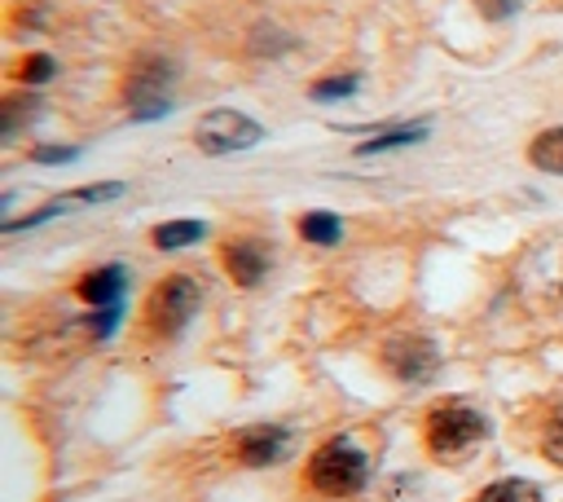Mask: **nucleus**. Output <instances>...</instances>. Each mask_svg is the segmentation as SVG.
<instances>
[{"mask_svg": "<svg viewBox=\"0 0 563 502\" xmlns=\"http://www.w3.org/2000/svg\"><path fill=\"white\" fill-rule=\"evenodd\" d=\"M303 484H308L312 493L330 498V502L356 498V493L369 484V454H365L361 445H352L347 436H334V440H325V445L308 458Z\"/></svg>", "mask_w": 563, "mask_h": 502, "instance_id": "f257e3e1", "label": "nucleus"}, {"mask_svg": "<svg viewBox=\"0 0 563 502\" xmlns=\"http://www.w3.org/2000/svg\"><path fill=\"white\" fill-rule=\"evenodd\" d=\"M484 436H488V418L475 405H466V401H440L422 418V440H427V454L435 462L471 454Z\"/></svg>", "mask_w": 563, "mask_h": 502, "instance_id": "f03ea898", "label": "nucleus"}, {"mask_svg": "<svg viewBox=\"0 0 563 502\" xmlns=\"http://www.w3.org/2000/svg\"><path fill=\"white\" fill-rule=\"evenodd\" d=\"M198 304H202V286H198L189 273H167V277H158V282L150 286L141 317H145L150 335L172 339V335H180V330L194 321Z\"/></svg>", "mask_w": 563, "mask_h": 502, "instance_id": "7ed1b4c3", "label": "nucleus"}, {"mask_svg": "<svg viewBox=\"0 0 563 502\" xmlns=\"http://www.w3.org/2000/svg\"><path fill=\"white\" fill-rule=\"evenodd\" d=\"M172 84H176V66L163 53H141L123 79L132 119H163L172 110Z\"/></svg>", "mask_w": 563, "mask_h": 502, "instance_id": "20e7f679", "label": "nucleus"}, {"mask_svg": "<svg viewBox=\"0 0 563 502\" xmlns=\"http://www.w3.org/2000/svg\"><path fill=\"white\" fill-rule=\"evenodd\" d=\"M194 141H198V150H207V154H238V150L260 145V141H264V128H260L255 119H246V114L220 106V110H211V114L198 119Z\"/></svg>", "mask_w": 563, "mask_h": 502, "instance_id": "39448f33", "label": "nucleus"}, {"mask_svg": "<svg viewBox=\"0 0 563 502\" xmlns=\"http://www.w3.org/2000/svg\"><path fill=\"white\" fill-rule=\"evenodd\" d=\"M383 365L400 379V383H431L440 370V352L431 339L422 335H391L383 343Z\"/></svg>", "mask_w": 563, "mask_h": 502, "instance_id": "423d86ee", "label": "nucleus"}, {"mask_svg": "<svg viewBox=\"0 0 563 502\" xmlns=\"http://www.w3.org/2000/svg\"><path fill=\"white\" fill-rule=\"evenodd\" d=\"M220 260H224V273L238 286H260L268 277V247L260 238H233V242H224Z\"/></svg>", "mask_w": 563, "mask_h": 502, "instance_id": "0eeeda50", "label": "nucleus"}, {"mask_svg": "<svg viewBox=\"0 0 563 502\" xmlns=\"http://www.w3.org/2000/svg\"><path fill=\"white\" fill-rule=\"evenodd\" d=\"M290 445V427H277V423H255L238 436V458L246 467H273Z\"/></svg>", "mask_w": 563, "mask_h": 502, "instance_id": "6e6552de", "label": "nucleus"}, {"mask_svg": "<svg viewBox=\"0 0 563 502\" xmlns=\"http://www.w3.org/2000/svg\"><path fill=\"white\" fill-rule=\"evenodd\" d=\"M123 291H128V273H123V264L88 269V273H79V282H75V295H79L84 304H92V308H110V304H119Z\"/></svg>", "mask_w": 563, "mask_h": 502, "instance_id": "1a4fd4ad", "label": "nucleus"}, {"mask_svg": "<svg viewBox=\"0 0 563 502\" xmlns=\"http://www.w3.org/2000/svg\"><path fill=\"white\" fill-rule=\"evenodd\" d=\"M528 163L550 172V176H563V128H545L528 141Z\"/></svg>", "mask_w": 563, "mask_h": 502, "instance_id": "9d476101", "label": "nucleus"}, {"mask_svg": "<svg viewBox=\"0 0 563 502\" xmlns=\"http://www.w3.org/2000/svg\"><path fill=\"white\" fill-rule=\"evenodd\" d=\"M154 247L158 251H180V247H194L207 238V225L202 220H167V225H154Z\"/></svg>", "mask_w": 563, "mask_h": 502, "instance_id": "9b49d317", "label": "nucleus"}, {"mask_svg": "<svg viewBox=\"0 0 563 502\" xmlns=\"http://www.w3.org/2000/svg\"><path fill=\"white\" fill-rule=\"evenodd\" d=\"M299 238L312 247H334L343 238V220L334 211H303L299 216Z\"/></svg>", "mask_w": 563, "mask_h": 502, "instance_id": "f8f14e48", "label": "nucleus"}, {"mask_svg": "<svg viewBox=\"0 0 563 502\" xmlns=\"http://www.w3.org/2000/svg\"><path fill=\"white\" fill-rule=\"evenodd\" d=\"M475 502H541V489L532 480H519V476H506V480H493L475 493Z\"/></svg>", "mask_w": 563, "mask_h": 502, "instance_id": "ddd939ff", "label": "nucleus"}, {"mask_svg": "<svg viewBox=\"0 0 563 502\" xmlns=\"http://www.w3.org/2000/svg\"><path fill=\"white\" fill-rule=\"evenodd\" d=\"M427 137V123H405V128H387L378 137H369L365 145H356V154H383V150H400V145H418Z\"/></svg>", "mask_w": 563, "mask_h": 502, "instance_id": "4468645a", "label": "nucleus"}, {"mask_svg": "<svg viewBox=\"0 0 563 502\" xmlns=\"http://www.w3.org/2000/svg\"><path fill=\"white\" fill-rule=\"evenodd\" d=\"M53 70H57V62H53L48 53H26V57L13 66V79H18V84H48Z\"/></svg>", "mask_w": 563, "mask_h": 502, "instance_id": "2eb2a0df", "label": "nucleus"}, {"mask_svg": "<svg viewBox=\"0 0 563 502\" xmlns=\"http://www.w3.org/2000/svg\"><path fill=\"white\" fill-rule=\"evenodd\" d=\"M361 88V79L352 75V70H343V75H330V79H317L312 88H308V97L312 101H339V97H352Z\"/></svg>", "mask_w": 563, "mask_h": 502, "instance_id": "dca6fc26", "label": "nucleus"}, {"mask_svg": "<svg viewBox=\"0 0 563 502\" xmlns=\"http://www.w3.org/2000/svg\"><path fill=\"white\" fill-rule=\"evenodd\" d=\"M541 454L554 462V467H563V405L545 418V427H541Z\"/></svg>", "mask_w": 563, "mask_h": 502, "instance_id": "f3484780", "label": "nucleus"}, {"mask_svg": "<svg viewBox=\"0 0 563 502\" xmlns=\"http://www.w3.org/2000/svg\"><path fill=\"white\" fill-rule=\"evenodd\" d=\"M26 110H40L35 97H9V101H4V114H0V137H13Z\"/></svg>", "mask_w": 563, "mask_h": 502, "instance_id": "a211bd4d", "label": "nucleus"}, {"mask_svg": "<svg viewBox=\"0 0 563 502\" xmlns=\"http://www.w3.org/2000/svg\"><path fill=\"white\" fill-rule=\"evenodd\" d=\"M123 194V181H101V185H88V189H75L70 203H106V198H119Z\"/></svg>", "mask_w": 563, "mask_h": 502, "instance_id": "6ab92c4d", "label": "nucleus"}, {"mask_svg": "<svg viewBox=\"0 0 563 502\" xmlns=\"http://www.w3.org/2000/svg\"><path fill=\"white\" fill-rule=\"evenodd\" d=\"M31 159L35 163H70V159H79V145H35Z\"/></svg>", "mask_w": 563, "mask_h": 502, "instance_id": "aec40b11", "label": "nucleus"}, {"mask_svg": "<svg viewBox=\"0 0 563 502\" xmlns=\"http://www.w3.org/2000/svg\"><path fill=\"white\" fill-rule=\"evenodd\" d=\"M62 211V203H53V207H40V211H31V216H22V220H4L0 229L4 233H22V229H31V225H44V220H53Z\"/></svg>", "mask_w": 563, "mask_h": 502, "instance_id": "412c9836", "label": "nucleus"}, {"mask_svg": "<svg viewBox=\"0 0 563 502\" xmlns=\"http://www.w3.org/2000/svg\"><path fill=\"white\" fill-rule=\"evenodd\" d=\"M119 317H123V308H119V304H110V308H101L97 317H88V321H92V335H110Z\"/></svg>", "mask_w": 563, "mask_h": 502, "instance_id": "4be33fe9", "label": "nucleus"}, {"mask_svg": "<svg viewBox=\"0 0 563 502\" xmlns=\"http://www.w3.org/2000/svg\"><path fill=\"white\" fill-rule=\"evenodd\" d=\"M479 4H484V13H488V18H510L519 0H479Z\"/></svg>", "mask_w": 563, "mask_h": 502, "instance_id": "5701e85b", "label": "nucleus"}]
</instances>
